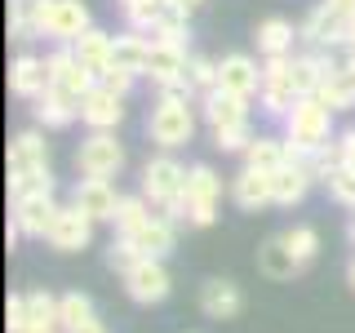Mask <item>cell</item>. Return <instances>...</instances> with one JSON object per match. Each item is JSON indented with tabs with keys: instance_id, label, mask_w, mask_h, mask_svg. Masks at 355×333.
Returning a JSON list of instances; mask_svg holds the SVG:
<instances>
[{
	"instance_id": "6da1fadb",
	"label": "cell",
	"mask_w": 355,
	"mask_h": 333,
	"mask_svg": "<svg viewBox=\"0 0 355 333\" xmlns=\"http://www.w3.org/2000/svg\"><path fill=\"white\" fill-rule=\"evenodd\" d=\"M31 191H53L49 147H44L40 129H22L9 138V200Z\"/></svg>"
},
{
	"instance_id": "7a4b0ae2",
	"label": "cell",
	"mask_w": 355,
	"mask_h": 333,
	"mask_svg": "<svg viewBox=\"0 0 355 333\" xmlns=\"http://www.w3.org/2000/svg\"><path fill=\"white\" fill-rule=\"evenodd\" d=\"M187 173L191 169L178 164L173 151L151 155V160L142 164V196H147L155 209H164V214L187 218Z\"/></svg>"
},
{
	"instance_id": "3957f363",
	"label": "cell",
	"mask_w": 355,
	"mask_h": 333,
	"mask_svg": "<svg viewBox=\"0 0 355 333\" xmlns=\"http://www.w3.org/2000/svg\"><path fill=\"white\" fill-rule=\"evenodd\" d=\"M333 116L320 98H302L293 111L284 116V142L293 147V155H315L320 147H329L338 133H333Z\"/></svg>"
},
{
	"instance_id": "277c9868",
	"label": "cell",
	"mask_w": 355,
	"mask_h": 333,
	"mask_svg": "<svg viewBox=\"0 0 355 333\" xmlns=\"http://www.w3.org/2000/svg\"><path fill=\"white\" fill-rule=\"evenodd\" d=\"M147 133L160 151H178L196 138V103H173V98H155Z\"/></svg>"
},
{
	"instance_id": "5b68a950",
	"label": "cell",
	"mask_w": 355,
	"mask_h": 333,
	"mask_svg": "<svg viewBox=\"0 0 355 333\" xmlns=\"http://www.w3.org/2000/svg\"><path fill=\"white\" fill-rule=\"evenodd\" d=\"M36 27L53 44H76L94 27V18H89L85 0H36Z\"/></svg>"
},
{
	"instance_id": "8992f818",
	"label": "cell",
	"mask_w": 355,
	"mask_h": 333,
	"mask_svg": "<svg viewBox=\"0 0 355 333\" xmlns=\"http://www.w3.org/2000/svg\"><path fill=\"white\" fill-rule=\"evenodd\" d=\"M262 111L271 120H284L288 111L302 103L293 85V53H280V58H262V94H258Z\"/></svg>"
},
{
	"instance_id": "52a82bcc",
	"label": "cell",
	"mask_w": 355,
	"mask_h": 333,
	"mask_svg": "<svg viewBox=\"0 0 355 333\" xmlns=\"http://www.w3.org/2000/svg\"><path fill=\"white\" fill-rule=\"evenodd\" d=\"M218 200H222V178L209 164H191V173H187V222L191 227H214Z\"/></svg>"
},
{
	"instance_id": "ba28073f",
	"label": "cell",
	"mask_w": 355,
	"mask_h": 333,
	"mask_svg": "<svg viewBox=\"0 0 355 333\" xmlns=\"http://www.w3.org/2000/svg\"><path fill=\"white\" fill-rule=\"evenodd\" d=\"M120 280H125V293L133 298V302H142V307L164 302V298H169V289H173L164 258H138L129 271H120Z\"/></svg>"
},
{
	"instance_id": "9c48e42d",
	"label": "cell",
	"mask_w": 355,
	"mask_h": 333,
	"mask_svg": "<svg viewBox=\"0 0 355 333\" xmlns=\"http://www.w3.org/2000/svg\"><path fill=\"white\" fill-rule=\"evenodd\" d=\"M76 169L80 178H116L125 169V147L116 142V133H89L76 151Z\"/></svg>"
},
{
	"instance_id": "30bf717a",
	"label": "cell",
	"mask_w": 355,
	"mask_h": 333,
	"mask_svg": "<svg viewBox=\"0 0 355 333\" xmlns=\"http://www.w3.org/2000/svg\"><path fill=\"white\" fill-rule=\"evenodd\" d=\"M9 222L22 231V236L31 240H44L53 227V218H58V200H53V191H31V196H14L9 200Z\"/></svg>"
},
{
	"instance_id": "8fae6325",
	"label": "cell",
	"mask_w": 355,
	"mask_h": 333,
	"mask_svg": "<svg viewBox=\"0 0 355 333\" xmlns=\"http://www.w3.org/2000/svg\"><path fill=\"white\" fill-rule=\"evenodd\" d=\"M44 62H49V85H53V89H62L67 98H76V103H85V94L98 85V76L89 71L80 58H76L71 44H58V49H53Z\"/></svg>"
},
{
	"instance_id": "7c38bea8",
	"label": "cell",
	"mask_w": 355,
	"mask_h": 333,
	"mask_svg": "<svg viewBox=\"0 0 355 333\" xmlns=\"http://www.w3.org/2000/svg\"><path fill=\"white\" fill-rule=\"evenodd\" d=\"M347 27H351V18H342L338 9H329L324 0H320V5L306 14V22L297 27V40H302L306 49H324V53L338 49V44L347 49Z\"/></svg>"
},
{
	"instance_id": "4fadbf2b",
	"label": "cell",
	"mask_w": 355,
	"mask_h": 333,
	"mask_svg": "<svg viewBox=\"0 0 355 333\" xmlns=\"http://www.w3.org/2000/svg\"><path fill=\"white\" fill-rule=\"evenodd\" d=\"M44 240L58 253H80V249H89V240H94V218H89L80 205H58V218H53V227H49Z\"/></svg>"
},
{
	"instance_id": "5bb4252c",
	"label": "cell",
	"mask_w": 355,
	"mask_h": 333,
	"mask_svg": "<svg viewBox=\"0 0 355 333\" xmlns=\"http://www.w3.org/2000/svg\"><path fill=\"white\" fill-rule=\"evenodd\" d=\"M120 200H125V196L116 191V182H111V178H80V182H76V191H71V205H80L94 222H116Z\"/></svg>"
},
{
	"instance_id": "9a60e30c",
	"label": "cell",
	"mask_w": 355,
	"mask_h": 333,
	"mask_svg": "<svg viewBox=\"0 0 355 333\" xmlns=\"http://www.w3.org/2000/svg\"><path fill=\"white\" fill-rule=\"evenodd\" d=\"M218 89L236 98H258L262 94V62H253L249 53H227L218 62Z\"/></svg>"
},
{
	"instance_id": "2e32d148",
	"label": "cell",
	"mask_w": 355,
	"mask_h": 333,
	"mask_svg": "<svg viewBox=\"0 0 355 333\" xmlns=\"http://www.w3.org/2000/svg\"><path fill=\"white\" fill-rule=\"evenodd\" d=\"M125 120V98L111 94L107 85H94L80 103V125H89V133H116V125Z\"/></svg>"
},
{
	"instance_id": "e0dca14e",
	"label": "cell",
	"mask_w": 355,
	"mask_h": 333,
	"mask_svg": "<svg viewBox=\"0 0 355 333\" xmlns=\"http://www.w3.org/2000/svg\"><path fill=\"white\" fill-rule=\"evenodd\" d=\"M187 67H191V53H187V44H173V40H151L147 80H151L155 89L187 80Z\"/></svg>"
},
{
	"instance_id": "ac0fdd59",
	"label": "cell",
	"mask_w": 355,
	"mask_h": 333,
	"mask_svg": "<svg viewBox=\"0 0 355 333\" xmlns=\"http://www.w3.org/2000/svg\"><path fill=\"white\" fill-rule=\"evenodd\" d=\"M200 116L209 120V129H214V133H227V129H244V125H253V120H249V98L222 94V89H214V94L200 98Z\"/></svg>"
},
{
	"instance_id": "d6986e66",
	"label": "cell",
	"mask_w": 355,
	"mask_h": 333,
	"mask_svg": "<svg viewBox=\"0 0 355 333\" xmlns=\"http://www.w3.org/2000/svg\"><path fill=\"white\" fill-rule=\"evenodd\" d=\"M44 89H49V62L36 58V53H18L9 62V94L22 98V103H36Z\"/></svg>"
},
{
	"instance_id": "ffe728a7",
	"label": "cell",
	"mask_w": 355,
	"mask_h": 333,
	"mask_svg": "<svg viewBox=\"0 0 355 333\" xmlns=\"http://www.w3.org/2000/svg\"><path fill=\"white\" fill-rule=\"evenodd\" d=\"M133 249L142 253V258H169V249L178 244V218L164 214V209H155V214L147 218V227L133 231Z\"/></svg>"
},
{
	"instance_id": "44dd1931",
	"label": "cell",
	"mask_w": 355,
	"mask_h": 333,
	"mask_svg": "<svg viewBox=\"0 0 355 333\" xmlns=\"http://www.w3.org/2000/svg\"><path fill=\"white\" fill-rule=\"evenodd\" d=\"M311 182H315V173L306 169L302 155H293L284 169H275V173H271V196H275V205H284V209L302 205L306 191H311Z\"/></svg>"
},
{
	"instance_id": "7402d4cb",
	"label": "cell",
	"mask_w": 355,
	"mask_h": 333,
	"mask_svg": "<svg viewBox=\"0 0 355 333\" xmlns=\"http://www.w3.org/2000/svg\"><path fill=\"white\" fill-rule=\"evenodd\" d=\"M200 311L209 320H236L244 311V293L236 280H205L200 284Z\"/></svg>"
},
{
	"instance_id": "603a6c76",
	"label": "cell",
	"mask_w": 355,
	"mask_h": 333,
	"mask_svg": "<svg viewBox=\"0 0 355 333\" xmlns=\"http://www.w3.org/2000/svg\"><path fill=\"white\" fill-rule=\"evenodd\" d=\"M147 58H151V36H147V31L125 27L116 36V44H111V67H120V71L147 76Z\"/></svg>"
},
{
	"instance_id": "cb8c5ba5",
	"label": "cell",
	"mask_w": 355,
	"mask_h": 333,
	"mask_svg": "<svg viewBox=\"0 0 355 333\" xmlns=\"http://www.w3.org/2000/svg\"><path fill=\"white\" fill-rule=\"evenodd\" d=\"M231 200H236L240 209H249V214H258V209L266 205H275V196H271V173H258V169H244L231 178Z\"/></svg>"
},
{
	"instance_id": "d4e9b609",
	"label": "cell",
	"mask_w": 355,
	"mask_h": 333,
	"mask_svg": "<svg viewBox=\"0 0 355 333\" xmlns=\"http://www.w3.org/2000/svg\"><path fill=\"white\" fill-rule=\"evenodd\" d=\"M31 111H36V125H44V129H67L71 120H80V103L67 98L62 89H53V85L31 103Z\"/></svg>"
},
{
	"instance_id": "484cf974",
	"label": "cell",
	"mask_w": 355,
	"mask_h": 333,
	"mask_svg": "<svg viewBox=\"0 0 355 333\" xmlns=\"http://www.w3.org/2000/svg\"><path fill=\"white\" fill-rule=\"evenodd\" d=\"M240 155H244V164H249V169H258V173H275V169H284V164L293 160V147H288L284 138L258 133V138H253Z\"/></svg>"
},
{
	"instance_id": "4316f807",
	"label": "cell",
	"mask_w": 355,
	"mask_h": 333,
	"mask_svg": "<svg viewBox=\"0 0 355 333\" xmlns=\"http://www.w3.org/2000/svg\"><path fill=\"white\" fill-rule=\"evenodd\" d=\"M315 98L324 103L329 111H355V76L347 71V62H333L320 80Z\"/></svg>"
},
{
	"instance_id": "83f0119b",
	"label": "cell",
	"mask_w": 355,
	"mask_h": 333,
	"mask_svg": "<svg viewBox=\"0 0 355 333\" xmlns=\"http://www.w3.org/2000/svg\"><path fill=\"white\" fill-rule=\"evenodd\" d=\"M22 329H62L58 298L44 293V289H27V293H22V325L14 333H22Z\"/></svg>"
},
{
	"instance_id": "f1b7e54d",
	"label": "cell",
	"mask_w": 355,
	"mask_h": 333,
	"mask_svg": "<svg viewBox=\"0 0 355 333\" xmlns=\"http://www.w3.org/2000/svg\"><path fill=\"white\" fill-rule=\"evenodd\" d=\"M111 44H116V36H107V31H98V27H89L80 40L71 44L76 49V58H80L89 71L98 76V80H103V76L111 71Z\"/></svg>"
},
{
	"instance_id": "f546056e",
	"label": "cell",
	"mask_w": 355,
	"mask_h": 333,
	"mask_svg": "<svg viewBox=\"0 0 355 333\" xmlns=\"http://www.w3.org/2000/svg\"><path fill=\"white\" fill-rule=\"evenodd\" d=\"M258 53L262 58H280V53H293V44H297V27L288 18H266L258 22Z\"/></svg>"
},
{
	"instance_id": "4dcf8cb0",
	"label": "cell",
	"mask_w": 355,
	"mask_h": 333,
	"mask_svg": "<svg viewBox=\"0 0 355 333\" xmlns=\"http://www.w3.org/2000/svg\"><path fill=\"white\" fill-rule=\"evenodd\" d=\"M258 266H262V275H271V280H293L297 271H302V262L288 253V244H284V236H271L258 249Z\"/></svg>"
},
{
	"instance_id": "1f68e13d",
	"label": "cell",
	"mask_w": 355,
	"mask_h": 333,
	"mask_svg": "<svg viewBox=\"0 0 355 333\" xmlns=\"http://www.w3.org/2000/svg\"><path fill=\"white\" fill-rule=\"evenodd\" d=\"M151 214H155V205L142 191L138 196H125V200H120V214H116V236H133V231H142Z\"/></svg>"
},
{
	"instance_id": "d6a6232c",
	"label": "cell",
	"mask_w": 355,
	"mask_h": 333,
	"mask_svg": "<svg viewBox=\"0 0 355 333\" xmlns=\"http://www.w3.org/2000/svg\"><path fill=\"white\" fill-rule=\"evenodd\" d=\"M9 40H18V44L40 40V27H36V0H9Z\"/></svg>"
},
{
	"instance_id": "836d02e7",
	"label": "cell",
	"mask_w": 355,
	"mask_h": 333,
	"mask_svg": "<svg viewBox=\"0 0 355 333\" xmlns=\"http://www.w3.org/2000/svg\"><path fill=\"white\" fill-rule=\"evenodd\" d=\"M58 320H62V333L89 325V320H94V302H89V293H80V289L62 293V298H58Z\"/></svg>"
},
{
	"instance_id": "e575fe53",
	"label": "cell",
	"mask_w": 355,
	"mask_h": 333,
	"mask_svg": "<svg viewBox=\"0 0 355 333\" xmlns=\"http://www.w3.org/2000/svg\"><path fill=\"white\" fill-rule=\"evenodd\" d=\"M120 9H125V22L133 31H155V22L164 14V0H120Z\"/></svg>"
},
{
	"instance_id": "d590c367",
	"label": "cell",
	"mask_w": 355,
	"mask_h": 333,
	"mask_svg": "<svg viewBox=\"0 0 355 333\" xmlns=\"http://www.w3.org/2000/svg\"><path fill=\"white\" fill-rule=\"evenodd\" d=\"M284 236V244H288V253H293L297 262H315V253H320V231L315 227H306V222H297V227H288V231H280Z\"/></svg>"
},
{
	"instance_id": "8d00e7d4",
	"label": "cell",
	"mask_w": 355,
	"mask_h": 333,
	"mask_svg": "<svg viewBox=\"0 0 355 333\" xmlns=\"http://www.w3.org/2000/svg\"><path fill=\"white\" fill-rule=\"evenodd\" d=\"M187 80L200 98L218 89V58H205V53H191V67H187Z\"/></svg>"
},
{
	"instance_id": "74e56055",
	"label": "cell",
	"mask_w": 355,
	"mask_h": 333,
	"mask_svg": "<svg viewBox=\"0 0 355 333\" xmlns=\"http://www.w3.org/2000/svg\"><path fill=\"white\" fill-rule=\"evenodd\" d=\"M324 187H329V196L338 200L342 209H355V169H347V164H342V169L333 173Z\"/></svg>"
},
{
	"instance_id": "f35d334b",
	"label": "cell",
	"mask_w": 355,
	"mask_h": 333,
	"mask_svg": "<svg viewBox=\"0 0 355 333\" xmlns=\"http://www.w3.org/2000/svg\"><path fill=\"white\" fill-rule=\"evenodd\" d=\"M98 85H107L111 94H120V98H125L129 89L138 85V76H133V71H120V67H111V71H107V76H103V80H98Z\"/></svg>"
},
{
	"instance_id": "ab89813d",
	"label": "cell",
	"mask_w": 355,
	"mask_h": 333,
	"mask_svg": "<svg viewBox=\"0 0 355 333\" xmlns=\"http://www.w3.org/2000/svg\"><path fill=\"white\" fill-rule=\"evenodd\" d=\"M22 325V293H9V302H5V329L14 333Z\"/></svg>"
},
{
	"instance_id": "60d3db41",
	"label": "cell",
	"mask_w": 355,
	"mask_h": 333,
	"mask_svg": "<svg viewBox=\"0 0 355 333\" xmlns=\"http://www.w3.org/2000/svg\"><path fill=\"white\" fill-rule=\"evenodd\" d=\"M338 147H342V164H347V169H355V129L338 133Z\"/></svg>"
},
{
	"instance_id": "b9f144b4",
	"label": "cell",
	"mask_w": 355,
	"mask_h": 333,
	"mask_svg": "<svg viewBox=\"0 0 355 333\" xmlns=\"http://www.w3.org/2000/svg\"><path fill=\"white\" fill-rule=\"evenodd\" d=\"M329 9H338L342 18H355V0H324Z\"/></svg>"
},
{
	"instance_id": "7bdbcfd3",
	"label": "cell",
	"mask_w": 355,
	"mask_h": 333,
	"mask_svg": "<svg viewBox=\"0 0 355 333\" xmlns=\"http://www.w3.org/2000/svg\"><path fill=\"white\" fill-rule=\"evenodd\" d=\"M71 333H107V329H103V320L94 316V320H89V325H80V329H71Z\"/></svg>"
},
{
	"instance_id": "ee69618b",
	"label": "cell",
	"mask_w": 355,
	"mask_h": 333,
	"mask_svg": "<svg viewBox=\"0 0 355 333\" xmlns=\"http://www.w3.org/2000/svg\"><path fill=\"white\" fill-rule=\"evenodd\" d=\"M347 53H355V18H351V27H347Z\"/></svg>"
},
{
	"instance_id": "f6af8a7d",
	"label": "cell",
	"mask_w": 355,
	"mask_h": 333,
	"mask_svg": "<svg viewBox=\"0 0 355 333\" xmlns=\"http://www.w3.org/2000/svg\"><path fill=\"white\" fill-rule=\"evenodd\" d=\"M173 5H182V9H196V5H205V0H173Z\"/></svg>"
},
{
	"instance_id": "bcb514c9",
	"label": "cell",
	"mask_w": 355,
	"mask_h": 333,
	"mask_svg": "<svg viewBox=\"0 0 355 333\" xmlns=\"http://www.w3.org/2000/svg\"><path fill=\"white\" fill-rule=\"evenodd\" d=\"M347 284L355 289V258H351V266H347Z\"/></svg>"
},
{
	"instance_id": "7dc6e473",
	"label": "cell",
	"mask_w": 355,
	"mask_h": 333,
	"mask_svg": "<svg viewBox=\"0 0 355 333\" xmlns=\"http://www.w3.org/2000/svg\"><path fill=\"white\" fill-rule=\"evenodd\" d=\"M342 62H347V71L355 76V53H347V58H342Z\"/></svg>"
},
{
	"instance_id": "c3c4849f",
	"label": "cell",
	"mask_w": 355,
	"mask_h": 333,
	"mask_svg": "<svg viewBox=\"0 0 355 333\" xmlns=\"http://www.w3.org/2000/svg\"><path fill=\"white\" fill-rule=\"evenodd\" d=\"M347 236H351V244H355V209H351V227H347Z\"/></svg>"
},
{
	"instance_id": "681fc988",
	"label": "cell",
	"mask_w": 355,
	"mask_h": 333,
	"mask_svg": "<svg viewBox=\"0 0 355 333\" xmlns=\"http://www.w3.org/2000/svg\"><path fill=\"white\" fill-rule=\"evenodd\" d=\"M22 333H62V329H22Z\"/></svg>"
}]
</instances>
